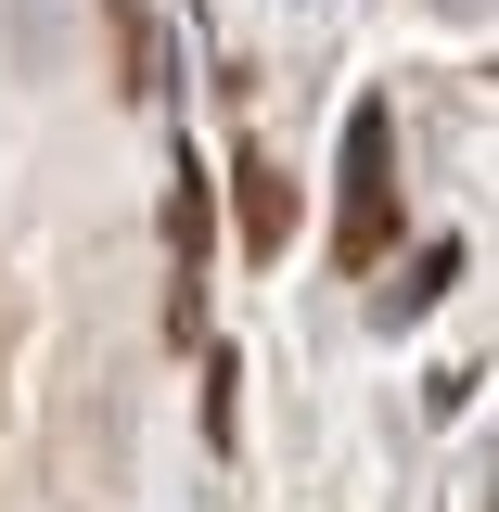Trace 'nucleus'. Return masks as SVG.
I'll return each mask as SVG.
<instances>
[{
	"instance_id": "4",
	"label": "nucleus",
	"mask_w": 499,
	"mask_h": 512,
	"mask_svg": "<svg viewBox=\"0 0 499 512\" xmlns=\"http://www.w3.org/2000/svg\"><path fill=\"white\" fill-rule=\"evenodd\" d=\"M116 64H128V103H154V13L116 0Z\"/></svg>"
},
{
	"instance_id": "1",
	"label": "nucleus",
	"mask_w": 499,
	"mask_h": 512,
	"mask_svg": "<svg viewBox=\"0 0 499 512\" xmlns=\"http://www.w3.org/2000/svg\"><path fill=\"white\" fill-rule=\"evenodd\" d=\"M397 141H384V116H346V205H333V256L372 282V256H397Z\"/></svg>"
},
{
	"instance_id": "3",
	"label": "nucleus",
	"mask_w": 499,
	"mask_h": 512,
	"mask_svg": "<svg viewBox=\"0 0 499 512\" xmlns=\"http://www.w3.org/2000/svg\"><path fill=\"white\" fill-rule=\"evenodd\" d=\"M448 282H461V244H423V256H410V282H397V308H384V320H423V308L448 295Z\"/></svg>"
},
{
	"instance_id": "5",
	"label": "nucleus",
	"mask_w": 499,
	"mask_h": 512,
	"mask_svg": "<svg viewBox=\"0 0 499 512\" xmlns=\"http://www.w3.org/2000/svg\"><path fill=\"white\" fill-rule=\"evenodd\" d=\"M167 244L205 256V180H192V167H167Z\"/></svg>"
},
{
	"instance_id": "2",
	"label": "nucleus",
	"mask_w": 499,
	"mask_h": 512,
	"mask_svg": "<svg viewBox=\"0 0 499 512\" xmlns=\"http://www.w3.org/2000/svg\"><path fill=\"white\" fill-rule=\"evenodd\" d=\"M231 244H244V256H282V244H295V180L269 167V141L231 154Z\"/></svg>"
},
{
	"instance_id": "6",
	"label": "nucleus",
	"mask_w": 499,
	"mask_h": 512,
	"mask_svg": "<svg viewBox=\"0 0 499 512\" xmlns=\"http://www.w3.org/2000/svg\"><path fill=\"white\" fill-rule=\"evenodd\" d=\"M205 436H218V448L244 436V384H231V359H205Z\"/></svg>"
}]
</instances>
